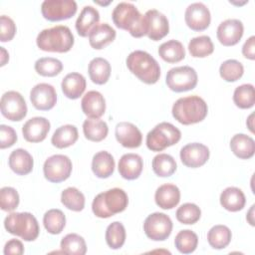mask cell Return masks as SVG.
I'll return each mask as SVG.
<instances>
[{"mask_svg": "<svg viewBox=\"0 0 255 255\" xmlns=\"http://www.w3.org/2000/svg\"><path fill=\"white\" fill-rule=\"evenodd\" d=\"M112 19L118 28L129 32L134 38L146 35L144 15H141L132 3H119L113 10Z\"/></svg>", "mask_w": 255, "mask_h": 255, "instance_id": "cell-1", "label": "cell"}, {"mask_svg": "<svg viewBox=\"0 0 255 255\" xmlns=\"http://www.w3.org/2000/svg\"><path fill=\"white\" fill-rule=\"evenodd\" d=\"M128 69L141 82L152 85L160 77V67L156 60L147 52L136 50L131 52L126 60Z\"/></svg>", "mask_w": 255, "mask_h": 255, "instance_id": "cell-2", "label": "cell"}, {"mask_svg": "<svg viewBox=\"0 0 255 255\" xmlns=\"http://www.w3.org/2000/svg\"><path fill=\"white\" fill-rule=\"evenodd\" d=\"M173 118L180 124L188 126L202 122L208 113L207 104L198 96L178 99L172 106Z\"/></svg>", "mask_w": 255, "mask_h": 255, "instance_id": "cell-3", "label": "cell"}, {"mask_svg": "<svg viewBox=\"0 0 255 255\" xmlns=\"http://www.w3.org/2000/svg\"><path fill=\"white\" fill-rule=\"evenodd\" d=\"M74 40V35L69 27L58 25L42 30L37 36L36 43L42 51L66 53L72 49Z\"/></svg>", "mask_w": 255, "mask_h": 255, "instance_id": "cell-4", "label": "cell"}, {"mask_svg": "<svg viewBox=\"0 0 255 255\" xmlns=\"http://www.w3.org/2000/svg\"><path fill=\"white\" fill-rule=\"evenodd\" d=\"M128 204V197L122 188H112L99 193L93 200L92 210L99 218H109L123 212Z\"/></svg>", "mask_w": 255, "mask_h": 255, "instance_id": "cell-5", "label": "cell"}, {"mask_svg": "<svg viewBox=\"0 0 255 255\" xmlns=\"http://www.w3.org/2000/svg\"><path fill=\"white\" fill-rule=\"evenodd\" d=\"M5 229L25 241H34L40 228L36 217L30 212H12L4 220Z\"/></svg>", "mask_w": 255, "mask_h": 255, "instance_id": "cell-6", "label": "cell"}, {"mask_svg": "<svg viewBox=\"0 0 255 255\" xmlns=\"http://www.w3.org/2000/svg\"><path fill=\"white\" fill-rule=\"evenodd\" d=\"M180 130L170 123L156 125L146 135V146L152 151H161L179 141Z\"/></svg>", "mask_w": 255, "mask_h": 255, "instance_id": "cell-7", "label": "cell"}, {"mask_svg": "<svg viewBox=\"0 0 255 255\" xmlns=\"http://www.w3.org/2000/svg\"><path fill=\"white\" fill-rule=\"evenodd\" d=\"M197 73L189 66H180L170 69L166 74L167 87L175 92L182 93L193 90L197 85Z\"/></svg>", "mask_w": 255, "mask_h": 255, "instance_id": "cell-8", "label": "cell"}, {"mask_svg": "<svg viewBox=\"0 0 255 255\" xmlns=\"http://www.w3.org/2000/svg\"><path fill=\"white\" fill-rule=\"evenodd\" d=\"M72 168V161L67 155L54 154L45 160L43 171L48 181L59 183L70 177Z\"/></svg>", "mask_w": 255, "mask_h": 255, "instance_id": "cell-9", "label": "cell"}, {"mask_svg": "<svg viewBox=\"0 0 255 255\" xmlns=\"http://www.w3.org/2000/svg\"><path fill=\"white\" fill-rule=\"evenodd\" d=\"M143 231L149 239L153 241H163L171 234L172 221L170 217L164 213H151L144 220Z\"/></svg>", "mask_w": 255, "mask_h": 255, "instance_id": "cell-10", "label": "cell"}, {"mask_svg": "<svg viewBox=\"0 0 255 255\" xmlns=\"http://www.w3.org/2000/svg\"><path fill=\"white\" fill-rule=\"evenodd\" d=\"M74 0H45L41 5V12L48 21H62L73 17L77 12Z\"/></svg>", "mask_w": 255, "mask_h": 255, "instance_id": "cell-11", "label": "cell"}, {"mask_svg": "<svg viewBox=\"0 0 255 255\" xmlns=\"http://www.w3.org/2000/svg\"><path fill=\"white\" fill-rule=\"evenodd\" d=\"M1 114L12 122H19L27 115V105L23 96L16 91L3 94L0 101Z\"/></svg>", "mask_w": 255, "mask_h": 255, "instance_id": "cell-12", "label": "cell"}, {"mask_svg": "<svg viewBox=\"0 0 255 255\" xmlns=\"http://www.w3.org/2000/svg\"><path fill=\"white\" fill-rule=\"evenodd\" d=\"M184 19L186 25L193 31H203L208 28L211 16L206 5L201 2H194L187 6Z\"/></svg>", "mask_w": 255, "mask_h": 255, "instance_id": "cell-13", "label": "cell"}, {"mask_svg": "<svg viewBox=\"0 0 255 255\" xmlns=\"http://www.w3.org/2000/svg\"><path fill=\"white\" fill-rule=\"evenodd\" d=\"M30 101L35 109L39 111H49L57 103V93L55 88L47 83H40L34 86L30 92Z\"/></svg>", "mask_w": 255, "mask_h": 255, "instance_id": "cell-14", "label": "cell"}, {"mask_svg": "<svg viewBox=\"0 0 255 255\" xmlns=\"http://www.w3.org/2000/svg\"><path fill=\"white\" fill-rule=\"evenodd\" d=\"M146 35L152 41H159L169 32V24L166 16L156 9H150L144 14Z\"/></svg>", "mask_w": 255, "mask_h": 255, "instance_id": "cell-15", "label": "cell"}, {"mask_svg": "<svg viewBox=\"0 0 255 255\" xmlns=\"http://www.w3.org/2000/svg\"><path fill=\"white\" fill-rule=\"evenodd\" d=\"M209 158V149L199 142H192L184 145L180 150L181 162L190 168L200 167Z\"/></svg>", "mask_w": 255, "mask_h": 255, "instance_id": "cell-16", "label": "cell"}, {"mask_svg": "<svg viewBox=\"0 0 255 255\" xmlns=\"http://www.w3.org/2000/svg\"><path fill=\"white\" fill-rule=\"evenodd\" d=\"M244 32L243 24L238 19H227L221 22L217 28L218 41L226 47L236 45L242 38Z\"/></svg>", "mask_w": 255, "mask_h": 255, "instance_id": "cell-17", "label": "cell"}, {"mask_svg": "<svg viewBox=\"0 0 255 255\" xmlns=\"http://www.w3.org/2000/svg\"><path fill=\"white\" fill-rule=\"evenodd\" d=\"M50 128V122L46 118L35 117L28 120L24 124L22 128V133L27 141L40 142L46 138Z\"/></svg>", "mask_w": 255, "mask_h": 255, "instance_id": "cell-18", "label": "cell"}, {"mask_svg": "<svg viewBox=\"0 0 255 255\" xmlns=\"http://www.w3.org/2000/svg\"><path fill=\"white\" fill-rule=\"evenodd\" d=\"M117 140L125 147L135 148L141 144L142 134L138 128L128 122H121L116 126Z\"/></svg>", "mask_w": 255, "mask_h": 255, "instance_id": "cell-19", "label": "cell"}, {"mask_svg": "<svg viewBox=\"0 0 255 255\" xmlns=\"http://www.w3.org/2000/svg\"><path fill=\"white\" fill-rule=\"evenodd\" d=\"M81 107L89 119H100L106 112V101L100 92L89 91L83 97Z\"/></svg>", "mask_w": 255, "mask_h": 255, "instance_id": "cell-20", "label": "cell"}, {"mask_svg": "<svg viewBox=\"0 0 255 255\" xmlns=\"http://www.w3.org/2000/svg\"><path fill=\"white\" fill-rule=\"evenodd\" d=\"M143 168L142 158L136 153H126L119 160V172L128 180L136 179Z\"/></svg>", "mask_w": 255, "mask_h": 255, "instance_id": "cell-21", "label": "cell"}, {"mask_svg": "<svg viewBox=\"0 0 255 255\" xmlns=\"http://www.w3.org/2000/svg\"><path fill=\"white\" fill-rule=\"evenodd\" d=\"M116 35L115 29L108 23L97 24L89 34V43L92 48L101 50L112 43Z\"/></svg>", "mask_w": 255, "mask_h": 255, "instance_id": "cell-22", "label": "cell"}, {"mask_svg": "<svg viewBox=\"0 0 255 255\" xmlns=\"http://www.w3.org/2000/svg\"><path fill=\"white\" fill-rule=\"evenodd\" d=\"M154 200L157 206L162 209H171L180 201L179 188L171 183L160 185L154 194Z\"/></svg>", "mask_w": 255, "mask_h": 255, "instance_id": "cell-23", "label": "cell"}, {"mask_svg": "<svg viewBox=\"0 0 255 255\" xmlns=\"http://www.w3.org/2000/svg\"><path fill=\"white\" fill-rule=\"evenodd\" d=\"M9 167L18 175H26L33 169L34 160L32 155L23 148L14 149L8 159Z\"/></svg>", "mask_w": 255, "mask_h": 255, "instance_id": "cell-24", "label": "cell"}, {"mask_svg": "<svg viewBox=\"0 0 255 255\" xmlns=\"http://www.w3.org/2000/svg\"><path fill=\"white\" fill-rule=\"evenodd\" d=\"M86 79L80 73H70L62 81L61 88L64 95L71 99H79L86 90Z\"/></svg>", "mask_w": 255, "mask_h": 255, "instance_id": "cell-25", "label": "cell"}, {"mask_svg": "<svg viewBox=\"0 0 255 255\" xmlns=\"http://www.w3.org/2000/svg\"><path fill=\"white\" fill-rule=\"evenodd\" d=\"M92 170L99 178L110 177L115 170V159L113 155L106 150L97 152L92 160Z\"/></svg>", "mask_w": 255, "mask_h": 255, "instance_id": "cell-26", "label": "cell"}, {"mask_svg": "<svg viewBox=\"0 0 255 255\" xmlns=\"http://www.w3.org/2000/svg\"><path fill=\"white\" fill-rule=\"evenodd\" d=\"M100 20L99 11L93 6H85L77 21H76V30L81 37L89 36L91 30L98 24Z\"/></svg>", "mask_w": 255, "mask_h": 255, "instance_id": "cell-27", "label": "cell"}, {"mask_svg": "<svg viewBox=\"0 0 255 255\" xmlns=\"http://www.w3.org/2000/svg\"><path fill=\"white\" fill-rule=\"evenodd\" d=\"M246 198L243 191L234 186L225 188L220 194V204L228 211L236 212L245 206Z\"/></svg>", "mask_w": 255, "mask_h": 255, "instance_id": "cell-28", "label": "cell"}, {"mask_svg": "<svg viewBox=\"0 0 255 255\" xmlns=\"http://www.w3.org/2000/svg\"><path fill=\"white\" fill-rule=\"evenodd\" d=\"M230 148L237 157L248 159L254 155L255 141L247 134L237 133L230 140Z\"/></svg>", "mask_w": 255, "mask_h": 255, "instance_id": "cell-29", "label": "cell"}, {"mask_svg": "<svg viewBox=\"0 0 255 255\" xmlns=\"http://www.w3.org/2000/svg\"><path fill=\"white\" fill-rule=\"evenodd\" d=\"M79 137L78 128L73 125H65L58 128L52 135L51 142L58 148H66L73 145Z\"/></svg>", "mask_w": 255, "mask_h": 255, "instance_id": "cell-30", "label": "cell"}, {"mask_svg": "<svg viewBox=\"0 0 255 255\" xmlns=\"http://www.w3.org/2000/svg\"><path fill=\"white\" fill-rule=\"evenodd\" d=\"M88 72L93 83L104 85L108 82L111 76V65L106 59L97 57L90 62Z\"/></svg>", "mask_w": 255, "mask_h": 255, "instance_id": "cell-31", "label": "cell"}, {"mask_svg": "<svg viewBox=\"0 0 255 255\" xmlns=\"http://www.w3.org/2000/svg\"><path fill=\"white\" fill-rule=\"evenodd\" d=\"M158 55L167 63H177L185 58V50L179 41L169 40L158 47Z\"/></svg>", "mask_w": 255, "mask_h": 255, "instance_id": "cell-32", "label": "cell"}, {"mask_svg": "<svg viewBox=\"0 0 255 255\" xmlns=\"http://www.w3.org/2000/svg\"><path fill=\"white\" fill-rule=\"evenodd\" d=\"M83 131L87 139L98 142L107 137L109 128L107 123L100 119H87L83 124Z\"/></svg>", "mask_w": 255, "mask_h": 255, "instance_id": "cell-33", "label": "cell"}, {"mask_svg": "<svg viewBox=\"0 0 255 255\" xmlns=\"http://www.w3.org/2000/svg\"><path fill=\"white\" fill-rule=\"evenodd\" d=\"M231 230L225 225H214L207 233V241L214 249H223L231 241Z\"/></svg>", "mask_w": 255, "mask_h": 255, "instance_id": "cell-34", "label": "cell"}, {"mask_svg": "<svg viewBox=\"0 0 255 255\" xmlns=\"http://www.w3.org/2000/svg\"><path fill=\"white\" fill-rule=\"evenodd\" d=\"M45 229L51 234H60L66 225V216L62 210L54 208L48 210L43 217Z\"/></svg>", "mask_w": 255, "mask_h": 255, "instance_id": "cell-35", "label": "cell"}, {"mask_svg": "<svg viewBox=\"0 0 255 255\" xmlns=\"http://www.w3.org/2000/svg\"><path fill=\"white\" fill-rule=\"evenodd\" d=\"M188 51L194 58H204L213 53L214 46L209 36L202 35L194 37L189 41Z\"/></svg>", "mask_w": 255, "mask_h": 255, "instance_id": "cell-36", "label": "cell"}, {"mask_svg": "<svg viewBox=\"0 0 255 255\" xmlns=\"http://www.w3.org/2000/svg\"><path fill=\"white\" fill-rule=\"evenodd\" d=\"M153 172L160 177H168L176 170L175 159L167 153H159L152 159Z\"/></svg>", "mask_w": 255, "mask_h": 255, "instance_id": "cell-37", "label": "cell"}, {"mask_svg": "<svg viewBox=\"0 0 255 255\" xmlns=\"http://www.w3.org/2000/svg\"><path fill=\"white\" fill-rule=\"evenodd\" d=\"M60 247L64 253L71 255H84L87 252L85 239L76 233L67 234L61 240Z\"/></svg>", "mask_w": 255, "mask_h": 255, "instance_id": "cell-38", "label": "cell"}, {"mask_svg": "<svg viewBox=\"0 0 255 255\" xmlns=\"http://www.w3.org/2000/svg\"><path fill=\"white\" fill-rule=\"evenodd\" d=\"M61 202L70 210L79 212L85 207V196L76 187H68L62 191Z\"/></svg>", "mask_w": 255, "mask_h": 255, "instance_id": "cell-39", "label": "cell"}, {"mask_svg": "<svg viewBox=\"0 0 255 255\" xmlns=\"http://www.w3.org/2000/svg\"><path fill=\"white\" fill-rule=\"evenodd\" d=\"M176 249L182 254L192 253L198 244V237L195 232L185 229L179 231L174 239Z\"/></svg>", "mask_w": 255, "mask_h": 255, "instance_id": "cell-40", "label": "cell"}, {"mask_svg": "<svg viewBox=\"0 0 255 255\" xmlns=\"http://www.w3.org/2000/svg\"><path fill=\"white\" fill-rule=\"evenodd\" d=\"M126 241V229L123 223L115 221L106 230V242L111 249H120Z\"/></svg>", "mask_w": 255, "mask_h": 255, "instance_id": "cell-41", "label": "cell"}, {"mask_svg": "<svg viewBox=\"0 0 255 255\" xmlns=\"http://www.w3.org/2000/svg\"><path fill=\"white\" fill-rule=\"evenodd\" d=\"M233 102L240 109H250L255 104L254 86L243 84L238 86L233 94Z\"/></svg>", "mask_w": 255, "mask_h": 255, "instance_id": "cell-42", "label": "cell"}, {"mask_svg": "<svg viewBox=\"0 0 255 255\" xmlns=\"http://www.w3.org/2000/svg\"><path fill=\"white\" fill-rule=\"evenodd\" d=\"M63 70L60 60L52 57L40 58L35 62V71L43 77H55Z\"/></svg>", "mask_w": 255, "mask_h": 255, "instance_id": "cell-43", "label": "cell"}, {"mask_svg": "<svg viewBox=\"0 0 255 255\" xmlns=\"http://www.w3.org/2000/svg\"><path fill=\"white\" fill-rule=\"evenodd\" d=\"M244 73L243 65L234 59L224 61L219 68L220 77L226 82H236L239 80Z\"/></svg>", "mask_w": 255, "mask_h": 255, "instance_id": "cell-44", "label": "cell"}, {"mask_svg": "<svg viewBox=\"0 0 255 255\" xmlns=\"http://www.w3.org/2000/svg\"><path fill=\"white\" fill-rule=\"evenodd\" d=\"M175 215L176 219L182 224H194L199 220L201 210L196 204L188 202L179 206Z\"/></svg>", "mask_w": 255, "mask_h": 255, "instance_id": "cell-45", "label": "cell"}, {"mask_svg": "<svg viewBox=\"0 0 255 255\" xmlns=\"http://www.w3.org/2000/svg\"><path fill=\"white\" fill-rule=\"evenodd\" d=\"M0 205L4 211H13L19 205V194L10 186L2 187L0 190Z\"/></svg>", "mask_w": 255, "mask_h": 255, "instance_id": "cell-46", "label": "cell"}, {"mask_svg": "<svg viewBox=\"0 0 255 255\" xmlns=\"http://www.w3.org/2000/svg\"><path fill=\"white\" fill-rule=\"evenodd\" d=\"M16 34V25L14 21L6 16L2 15L0 17V40L1 42L11 41Z\"/></svg>", "mask_w": 255, "mask_h": 255, "instance_id": "cell-47", "label": "cell"}, {"mask_svg": "<svg viewBox=\"0 0 255 255\" xmlns=\"http://www.w3.org/2000/svg\"><path fill=\"white\" fill-rule=\"evenodd\" d=\"M17 141V133L15 129L9 126H0V147L7 148Z\"/></svg>", "mask_w": 255, "mask_h": 255, "instance_id": "cell-48", "label": "cell"}, {"mask_svg": "<svg viewBox=\"0 0 255 255\" xmlns=\"http://www.w3.org/2000/svg\"><path fill=\"white\" fill-rule=\"evenodd\" d=\"M24 253V246L23 243L18 239H11L9 240L4 246V254L5 255H21Z\"/></svg>", "mask_w": 255, "mask_h": 255, "instance_id": "cell-49", "label": "cell"}, {"mask_svg": "<svg viewBox=\"0 0 255 255\" xmlns=\"http://www.w3.org/2000/svg\"><path fill=\"white\" fill-rule=\"evenodd\" d=\"M242 54L249 60L255 59V36H251L245 41L242 47Z\"/></svg>", "mask_w": 255, "mask_h": 255, "instance_id": "cell-50", "label": "cell"}, {"mask_svg": "<svg viewBox=\"0 0 255 255\" xmlns=\"http://www.w3.org/2000/svg\"><path fill=\"white\" fill-rule=\"evenodd\" d=\"M1 50V66H4L6 62L9 60V55L7 51L4 49V47H0Z\"/></svg>", "mask_w": 255, "mask_h": 255, "instance_id": "cell-51", "label": "cell"}, {"mask_svg": "<svg viewBox=\"0 0 255 255\" xmlns=\"http://www.w3.org/2000/svg\"><path fill=\"white\" fill-rule=\"evenodd\" d=\"M253 210H254V205H252L251 206V208H250V210H249V212H248V215H247V220L249 221V223L252 225V226H254V219H253Z\"/></svg>", "mask_w": 255, "mask_h": 255, "instance_id": "cell-52", "label": "cell"}, {"mask_svg": "<svg viewBox=\"0 0 255 255\" xmlns=\"http://www.w3.org/2000/svg\"><path fill=\"white\" fill-rule=\"evenodd\" d=\"M253 114H251L249 117H248V119H247V122H246V124H247V127H248V128L250 129V131L251 132H254V129H253Z\"/></svg>", "mask_w": 255, "mask_h": 255, "instance_id": "cell-53", "label": "cell"}]
</instances>
